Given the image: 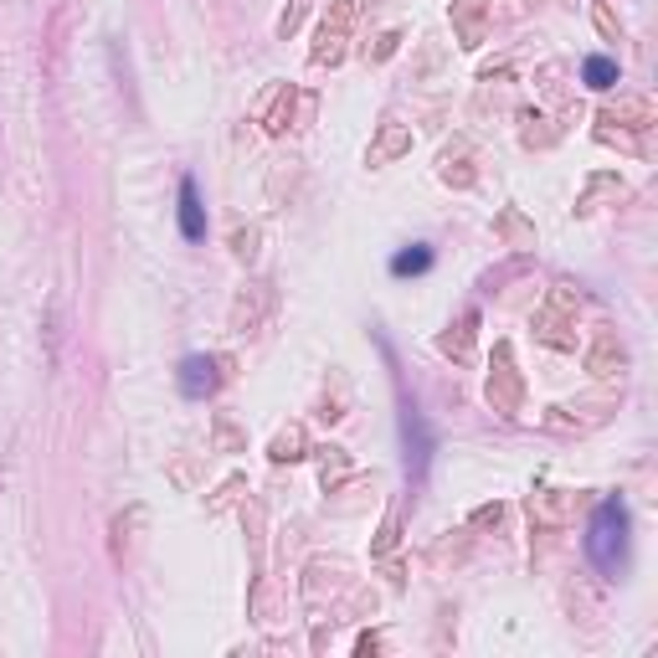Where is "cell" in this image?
Here are the masks:
<instances>
[{"instance_id":"cell-6","label":"cell","mask_w":658,"mask_h":658,"mask_svg":"<svg viewBox=\"0 0 658 658\" xmlns=\"http://www.w3.org/2000/svg\"><path fill=\"white\" fill-rule=\"evenodd\" d=\"M581 83H586V88H597V93L618 88V62L602 58V52H592V58L581 62Z\"/></svg>"},{"instance_id":"cell-4","label":"cell","mask_w":658,"mask_h":658,"mask_svg":"<svg viewBox=\"0 0 658 658\" xmlns=\"http://www.w3.org/2000/svg\"><path fill=\"white\" fill-rule=\"evenodd\" d=\"M175 381H180V391H186L191 402H201V396H212L216 391V360L212 355H186Z\"/></svg>"},{"instance_id":"cell-2","label":"cell","mask_w":658,"mask_h":658,"mask_svg":"<svg viewBox=\"0 0 658 658\" xmlns=\"http://www.w3.org/2000/svg\"><path fill=\"white\" fill-rule=\"evenodd\" d=\"M402 438H407V473L422 479L427 458H432V438H427V422L417 407H402Z\"/></svg>"},{"instance_id":"cell-5","label":"cell","mask_w":658,"mask_h":658,"mask_svg":"<svg viewBox=\"0 0 658 658\" xmlns=\"http://www.w3.org/2000/svg\"><path fill=\"white\" fill-rule=\"evenodd\" d=\"M427 268H432V248L427 242H412V248H402L391 257V278H417Z\"/></svg>"},{"instance_id":"cell-3","label":"cell","mask_w":658,"mask_h":658,"mask_svg":"<svg viewBox=\"0 0 658 658\" xmlns=\"http://www.w3.org/2000/svg\"><path fill=\"white\" fill-rule=\"evenodd\" d=\"M175 222H180V237H186V242H201V237H206V206H201V191H195L191 175H180V206H175Z\"/></svg>"},{"instance_id":"cell-1","label":"cell","mask_w":658,"mask_h":658,"mask_svg":"<svg viewBox=\"0 0 658 658\" xmlns=\"http://www.w3.org/2000/svg\"><path fill=\"white\" fill-rule=\"evenodd\" d=\"M628 504L612 494V499H602L592 509V520H586V561L597 566L602 577H618L622 566H628Z\"/></svg>"}]
</instances>
